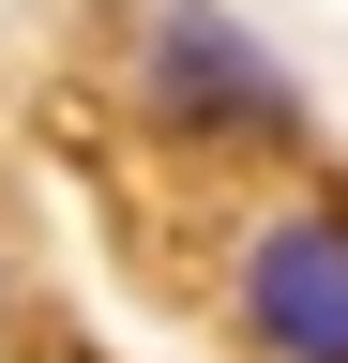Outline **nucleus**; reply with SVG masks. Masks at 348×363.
<instances>
[{
    "label": "nucleus",
    "instance_id": "nucleus-1",
    "mask_svg": "<svg viewBox=\"0 0 348 363\" xmlns=\"http://www.w3.org/2000/svg\"><path fill=\"white\" fill-rule=\"evenodd\" d=\"M242 318L273 363H348V212H288L242 257Z\"/></svg>",
    "mask_w": 348,
    "mask_h": 363
},
{
    "label": "nucleus",
    "instance_id": "nucleus-2",
    "mask_svg": "<svg viewBox=\"0 0 348 363\" xmlns=\"http://www.w3.org/2000/svg\"><path fill=\"white\" fill-rule=\"evenodd\" d=\"M152 91H167L182 121H257V136L288 121V76L257 61L228 16H197V0H167V16H152Z\"/></svg>",
    "mask_w": 348,
    "mask_h": 363
}]
</instances>
